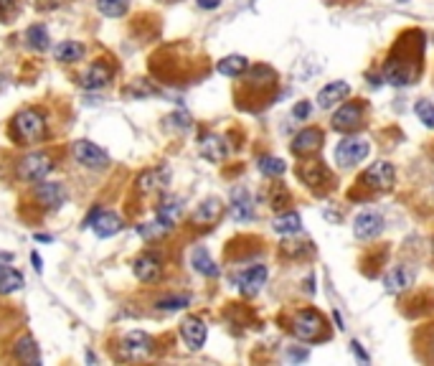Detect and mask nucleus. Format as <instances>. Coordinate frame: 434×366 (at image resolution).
<instances>
[{
	"mask_svg": "<svg viewBox=\"0 0 434 366\" xmlns=\"http://www.w3.org/2000/svg\"><path fill=\"white\" fill-rule=\"evenodd\" d=\"M424 33L416 28L404 30L384 61V79L394 87H409L422 77Z\"/></svg>",
	"mask_w": 434,
	"mask_h": 366,
	"instance_id": "1",
	"label": "nucleus"
},
{
	"mask_svg": "<svg viewBox=\"0 0 434 366\" xmlns=\"http://www.w3.org/2000/svg\"><path fill=\"white\" fill-rule=\"evenodd\" d=\"M287 331L295 336L297 341L305 343H320L330 338V326H328L326 316L315 311V308H300V311L289 313Z\"/></svg>",
	"mask_w": 434,
	"mask_h": 366,
	"instance_id": "2",
	"label": "nucleus"
},
{
	"mask_svg": "<svg viewBox=\"0 0 434 366\" xmlns=\"http://www.w3.org/2000/svg\"><path fill=\"white\" fill-rule=\"evenodd\" d=\"M396 183V168L389 160H376L374 165H368L366 171L358 176V183L350 191V199H374L379 194L394 189Z\"/></svg>",
	"mask_w": 434,
	"mask_h": 366,
	"instance_id": "3",
	"label": "nucleus"
},
{
	"mask_svg": "<svg viewBox=\"0 0 434 366\" xmlns=\"http://www.w3.org/2000/svg\"><path fill=\"white\" fill-rule=\"evenodd\" d=\"M48 135V122L46 115L36 107H26L11 122V138L18 145H36V143L46 140Z\"/></svg>",
	"mask_w": 434,
	"mask_h": 366,
	"instance_id": "4",
	"label": "nucleus"
},
{
	"mask_svg": "<svg viewBox=\"0 0 434 366\" xmlns=\"http://www.w3.org/2000/svg\"><path fill=\"white\" fill-rule=\"evenodd\" d=\"M241 77H244L241 87H244L249 99H257L260 104H269V99L277 92V72L274 69L267 67V64H257V67L247 69Z\"/></svg>",
	"mask_w": 434,
	"mask_h": 366,
	"instance_id": "5",
	"label": "nucleus"
},
{
	"mask_svg": "<svg viewBox=\"0 0 434 366\" xmlns=\"http://www.w3.org/2000/svg\"><path fill=\"white\" fill-rule=\"evenodd\" d=\"M297 176L310 191H315V196H326L335 189V176L323 160H302L297 165Z\"/></svg>",
	"mask_w": 434,
	"mask_h": 366,
	"instance_id": "6",
	"label": "nucleus"
},
{
	"mask_svg": "<svg viewBox=\"0 0 434 366\" xmlns=\"http://www.w3.org/2000/svg\"><path fill=\"white\" fill-rule=\"evenodd\" d=\"M366 122H368L366 99H353V102H345L338 107L330 125H333V130H338V133L348 135V133H356V130L366 128Z\"/></svg>",
	"mask_w": 434,
	"mask_h": 366,
	"instance_id": "7",
	"label": "nucleus"
},
{
	"mask_svg": "<svg viewBox=\"0 0 434 366\" xmlns=\"http://www.w3.org/2000/svg\"><path fill=\"white\" fill-rule=\"evenodd\" d=\"M18 178L26 183H38L43 181V178L48 176V173L54 171V160H51V155L48 152H28L26 158L18 160Z\"/></svg>",
	"mask_w": 434,
	"mask_h": 366,
	"instance_id": "8",
	"label": "nucleus"
},
{
	"mask_svg": "<svg viewBox=\"0 0 434 366\" xmlns=\"http://www.w3.org/2000/svg\"><path fill=\"white\" fill-rule=\"evenodd\" d=\"M33 201L38 204L41 209H48V211H54V209H61L67 204L69 194H67V186L64 183H56V181H38L33 183Z\"/></svg>",
	"mask_w": 434,
	"mask_h": 366,
	"instance_id": "9",
	"label": "nucleus"
},
{
	"mask_svg": "<svg viewBox=\"0 0 434 366\" xmlns=\"http://www.w3.org/2000/svg\"><path fill=\"white\" fill-rule=\"evenodd\" d=\"M72 155L82 168H89V171H102L109 165V155L91 140H77L72 145Z\"/></svg>",
	"mask_w": 434,
	"mask_h": 366,
	"instance_id": "10",
	"label": "nucleus"
},
{
	"mask_svg": "<svg viewBox=\"0 0 434 366\" xmlns=\"http://www.w3.org/2000/svg\"><path fill=\"white\" fill-rule=\"evenodd\" d=\"M371 152V145L363 138H343V140L335 145V163L340 168H350V165L361 163Z\"/></svg>",
	"mask_w": 434,
	"mask_h": 366,
	"instance_id": "11",
	"label": "nucleus"
},
{
	"mask_svg": "<svg viewBox=\"0 0 434 366\" xmlns=\"http://www.w3.org/2000/svg\"><path fill=\"white\" fill-rule=\"evenodd\" d=\"M152 348H155V341L145 331H133L122 338V356L125 359H148L152 354Z\"/></svg>",
	"mask_w": 434,
	"mask_h": 366,
	"instance_id": "12",
	"label": "nucleus"
},
{
	"mask_svg": "<svg viewBox=\"0 0 434 366\" xmlns=\"http://www.w3.org/2000/svg\"><path fill=\"white\" fill-rule=\"evenodd\" d=\"M323 140H326V135H323L320 128H305L295 135L289 150L295 152L297 158H308V155H313V152H318L323 148Z\"/></svg>",
	"mask_w": 434,
	"mask_h": 366,
	"instance_id": "13",
	"label": "nucleus"
},
{
	"mask_svg": "<svg viewBox=\"0 0 434 366\" xmlns=\"http://www.w3.org/2000/svg\"><path fill=\"white\" fill-rule=\"evenodd\" d=\"M168 181H170V171L168 168H163V165H157V168H148V171L140 173L135 186H138V191L143 196H152V194L165 191Z\"/></svg>",
	"mask_w": 434,
	"mask_h": 366,
	"instance_id": "14",
	"label": "nucleus"
},
{
	"mask_svg": "<svg viewBox=\"0 0 434 366\" xmlns=\"http://www.w3.org/2000/svg\"><path fill=\"white\" fill-rule=\"evenodd\" d=\"M133 272L140 282L145 285H152V282L160 280V274H163V262H160V257L157 255H150V252H145L140 255L138 260L133 262Z\"/></svg>",
	"mask_w": 434,
	"mask_h": 366,
	"instance_id": "15",
	"label": "nucleus"
},
{
	"mask_svg": "<svg viewBox=\"0 0 434 366\" xmlns=\"http://www.w3.org/2000/svg\"><path fill=\"white\" fill-rule=\"evenodd\" d=\"M416 280V270L411 267V265L401 262L396 265V267H391L389 272L384 274V285L389 293H404V290H409L411 285H414Z\"/></svg>",
	"mask_w": 434,
	"mask_h": 366,
	"instance_id": "16",
	"label": "nucleus"
},
{
	"mask_svg": "<svg viewBox=\"0 0 434 366\" xmlns=\"http://www.w3.org/2000/svg\"><path fill=\"white\" fill-rule=\"evenodd\" d=\"M381 232H384V216L379 211H361L356 216V221H353V234L361 242L376 239Z\"/></svg>",
	"mask_w": 434,
	"mask_h": 366,
	"instance_id": "17",
	"label": "nucleus"
},
{
	"mask_svg": "<svg viewBox=\"0 0 434 366\" xmlns=\"http://www.w3.org/2000/svg\"><path fill=\"white\" fill-rule=\"evenodd\" d=\"M181 336L183 341H186V346L191 348V351H199V348H204L206 343V336H208V328H206V321L199 316H188L183 318L181 323Z\"/></svg>",
	"mask_w": 434,
	"mask_h": 366,
	"instance_id": "18",
	"label": "nucleus"
},
{
	"mask_svg": "<svg viewBox=\"0 0 434 366\" xmlns=\"http://www.w3.org/2000/svg\"><path fill=\"white\" fill-rule=\"evenodd\" d=\"M267 267L265 265H252V267H247L244 272L236 277V285H239L241 295H247V298H254V295L260 293L262 285L267 282Z\"/></svg>",
	"mask_w": 434,
	"mask_h": 366,
	"instance_id": "19",
	"label": "nucleus"
},
{
	"mask_svg": "<svg viewBox=\"0 0 434 366\" xmlns=\"http://www.w3.org/2000/svg\"><path fill=\"white\" fill-rule=\"evenodd\" d=\"M109 82H112V67H109L107 61H94L84 72V77L79 79V84L87 92H96V89H104Z\"/></svg>",
	"mask_w": 434,
	"mask_h": 366,
	"instance_id": "20",
	"label": "nucleus"
},
{
	"mask_svg": "<svg viewBox=\"0 0 434 366\" xmlns=\"http://www.w3.org/2000/svg\"><path fill=\"white\" fill-rule=\"evenodd\" d=\"M221 214H223L221 199L211 196V199H206V201L201 204V206L196 209V211H193L191 224H196V226H213L218 219H221Z\"/></svg>",
	"mask_w": 434,
	"mask_h": 366,
	"instance_id": "21",
	"label": "nucleus"
},
{
	"mask_svg": "<svg viewBox=\"0 0 434 366\" xmlns=\"http://www.w3.org/2000/svg\"><path fill=\"white\" fill-rule=\"evenodd\" d=\"M89 229H94V234L99 239H109L125 229V221H122L120 214H115V211H99L96 214L94 224H91Z\"/></svg>",
	"mask_w": 434,
	"mask_h": 366,
	"instance_id": "22",
	"label": "nucleus"
},
{
	"mask_svg": "<svg viewBox=\"0 0 434 366\" xmlns=\"http://www.w3.org/2000/svg\"><path fill=\"white\" fill-rule=\"evenodd\" d=\"M350 94V84L348 82H330L328 87H323L318 94V107L320 110H333L335 104H340L345 97Z\"/></svg>",
	"mask_w": 434,
	"mask_h": 366,
	"instance_id": "23",
	"label": "nucleus"
},
{
	"mask_svg": "<svg viewBox=\"0 0 434 366\" xmlns=\"http://www.w3.org/2000/svg\"><path fill=\"white\" fill-rule=\"evenodd\" d=\"M199 150H201V155L208 160V163H221V160L226 158L229 148H226V140H223L221 135L206 133L204 138H201V143H199Z\"/></svg>",
	"mask_w": 434,
	"mask_h": 366,
	"instance_id": "24",
	"label": "nucleus"
},
{
	"mask_svg": "<svg viewBox=\"0 0 434 366\" xmlns=\"http://www.w3.org/2000/svg\"><path fill=\"white\" fill-rule=\"evenodd\" d=\"M231 216L234 221H249L254 216V204H252V196H249L247 189H234L231 191V206H229Z\"/></svg>",
	"mask_w": 434,
	"mask_h": 366,
	"instance_id": "25",
	"label": "nucleus"
},
{
	"mask_svg": "<svg viewBox=\"0 0 434 366\" xmlns=\"http://www.w3.org/2000/svg\"><path fill=\"white\" fill-rule=\"evenodd\" d=\"M181 216H183L181 199H175V196H163V201L157 204V221L165 224L168 229H173V226H178Z\"/></svg>",
	"mask_w": 434,
	"mask_h": 366,
	"instance_id": "26",
	"label": "nucleus"
},
{
	"mask_svg": "<svg viewBox=\"0 0 434 366\" xmlns=\"http://www.w3.org/2000/svg\"><path fill=\"white\" fill-rule=\"evenodd\" d=\"M13 356L18 361H23V364H33V366L41 364V348L36 346V341H33L30 336H21L18 341H16Z\"/></svg>",
	"mask_w": 434,
	"mask_h": 366,
	"instance_id": "27",
	"label": "nucleus"
},
{
	"mask_svg": "<svg viewBox=\"0 0 434 366\" xmlns=\"http://www.w3.org/2000/svg\"><path fill=\"white\" fill-rule=\"evenodd\" d=\"M26 43H28V49L33 51H48V46H51V36H48V28L41 23H33L26 28Z\"/></svg>",
	"mask_w": 434,
	"mask_h": 366,
	"instance_id": "28",
	"label": "nucleus"
},
{
	"mask_svg": "<svg viewBox=\"0 0 434 366\" xmlns=\"http://www.w3.org/2000/svg\"><path fill=\"white\" fill-rule=\"evenodd\" d=\"M191 265L196 272L206 274V277H216L218 274V265L211 260V255L204 250V247H196V250L191 252Z\"/></svg>",
	"mask_w": 434,
	"mask_h": 366,
	"instance_id": "29",
	"label": "nucleus"
},
{
	"mask_svg": "<svg viewBox=\"0 0 434 366\" xmlns=\"http://www.w3.org/2000/svg\"><path fill=\"white\" fill-rule=\"evenodd\" d=\"M21 287H23V274L8 265H0V295L18 293Z\"/></svg>",
	"mask_w": 434,
	"mask_h": 366,
	"instance_id": "30",
	"label": "nucleus"
},
{
	"mask_svg": "<svg viewBox=\"0 0 434 366\" xmlns=\"http://www.w3.org/2000/svg\"><path fill=\"white\" fill-rule=\"evenodd\" d=\"M216 69H218V74H223V77H231V79H234V77H241V74L249 69V59H247V56L231 54V56H226V59L218 61Z\"/></svg>",
	"mask_w": 434,
	"mask_h": 366,
	"instance_id": "31",
	"label": "nucleus"
},
{
	"mask_svg": "<svg viewBox=\"0 0 434 366\" xmlns=\"http://www.w3.org/2000/svg\"><path fill=\"white\" fill-rule=\"evenodd\" d=\"M56 61H64V64H77L82 56H84V46L79 41H61L54 49Z\"/></svg>",
	"mask_w": 434,
	"mask_h": 366,
	"instance_id": "32",
	"label": "nucleus"
},
{
	"mask_svg": "<svg viewBox=\"0 0 434 366\" xmlns=\"http://www.w3.org/2000/svg\"><path fill=\"white\" fill-rule=\"evenodd\" d=\"M274 232L277 234H297L302 229V219H300V214H295V211H287V214H279L277 219H274Z\"/></svg>",
	"mask_w": 434,
	"mask_h": 366,
	"instance_id": "33",
	"label": "nucleus"
},
{
	"mask_svg": "<svg viewBox=\"0 0 434 366\" xmlns=\"http://www.w3.org/2000/svg\"><path fill=\"white\" fill-rule=\"evenodd\" d=\"M279 252H282L284 257H295V260H300V257H310V255H313V244H310L308 239H302V242H295V239H284V242L279 244Z\"/></svg>",
	"mask_w": 434,
	"mask_h": 366,
	"instance_id": "34",
	"label": "nucleus"
},
{
	"mask_svg": "<svg viewBox=\"0 0 434 366\" xmlns=\"http://www.w3.org/2000/svg\"><path fill=\"white\" fill-rule=\"evenodd\" d=\"M96 11L107 18H122L130 11V3L127 0H96Z\"/></svg>",
	"mask_w": 434,
	"mask_h": 366,
	"instance_id": "35",
	"label": "nucleus"
},
{
	"mask_svg": "<svg viewBox=\"0 0 434 366\" xmlns=\"http://www.w3.org/2000/svg\"><path fill=\"white\" fill-rule=\"evenodd\" d=\"M170 229L160 221H145V224H138V234L145 239V242H157V239H163Z\"/></svg>",
	"mask_w": 434,
	"mask_h": 366,
	"instance_id": "36",
	"label": "nucleus"
},
{
	"mask_svg": "<svg viewBox=\"0 0 434 366\" xmlns=\"http://www.w3.org/2000/svg\"><path fill=\"white\" fill-rule=\"evenodd\" d=\"M287 204H289V189L284 183L274 181L269 186V206L274 211H282V209H287Z\"/></svg>",
	"mask_w": 434,
	"mask_h": 366,
	"instance_id": "37",
	"label": "nucleus"
},
{
	"mask_svg": "<svg viewBox=\"0 0 434 366\" xmlns=\"http://www.w3.org/2000/svg\"><path fill=\"white\" fill-rule=\"evenodd\" d=\"M260 171L269 178H279L284 171H287V165H284L282 158H274V155H262L260 158Z\"/></svg>",
	"mask_w": 434,
	"mask_h": 366,
	"instance_id": "38",
	"label": "nucleus"
},
{
	"mask_svg": "<svg viewBox=\"0 0 434 366\" xmlns=\"http://www.w3.org/2000/svg\"><path fill=\"white\" fill-rule=\"evenodd\" d=\"M188 303H191V295H165V298L157 300V308L160 311H181V308H188Z\"/></svg>",
	"mask_w": 434,
	"mask_h": 366,
	"instance_id": "39",
	"label": "nucleus"
},
{
	"mask_svg": "<svg viewBox=\"0 0 434 366\" xmlns=\"http://www.w3.org/2000/svg\"><path fill=\"white\" fill-rule=\"evenodd\" d=\"M414 112H416V117H419V122H424V128L434 130V104L432 102L419 99V102L414 104Z\"/></svg>",
	"mask_w": 434,
	"mask_h": 366,
	"instance_id": "40",
	"label": "nucleus"
},
{
	"mask_svg": "<svg viewBox=\"0 0 434 366\" xmlns=\"http://www.w3.org/2000/svg\"><path fill=\"white\" fill-rule=\"evenodd\" d=\"M127 94H133V97H152V94H157V89L150 87L148 79H138L133 84V89H127Z\"/></svg>",
	"mask_w": 434,
	"mask_h": 366,
	"instance_id": "41",
	"label": "nucleus"
},
{
	"mask_svg": "<svg viewBox=\"0 0 434 366\" xmlns=\"http://www.w3.org/2000/svg\"><path fill=\"white\" fill-rule=\"evenodd\" d=\"M16 13H18V0H0V21L3 23L16 18Z\"/></svg>",
	"mask_w": 434,
	"mask_h": 366,
	"instance_id": "42",
	"label": "nucleus"
},
{
	"mask_svg": "<svg viewBox=\"0 0 434 366\" xmlns=\"http://www.w3.org/2000/svg\"><path fill=\"white\" fill-rule=\"evenodd\" d=\"M168 122L173 125V128H178V130H188L193 125V120H191V115L188 112H173V115H168Z\"/></svg>",
	"mask_w": 434,
	"mask_h": 366,
	"instance_id": "43",
	"label": "nucleus"
},
{
	"mask_svg": "<svg viewBox=\"0 0 434 366\" xmlns=\"http://www.w3.org/2000/svg\"><path fill=\"white\" fill-rule=\"evenodd\" d=\"M310 110H313V104L310 102H297L295 110H292V117H295V120H308Z\"/></svg>",
	"mask_w": 434,
	"mask_h": 366,
	"instance_id": "44",
	"label": "nucleus"
},
{
	"mask_svg": "<svg viewBox=\"0 0 434 366\" xmlns=\"http://www.w3.org/2000/svg\"><path fill=\"white\" fill-rule=\"evenodd\" d=\"M350 354L356 356L358 361H363V364H368V354H366V351H363V348H361V343H358V341H353V343H350Z\"/></svg>",
	"mask_w": 434,
	"mask_h": 366,
	"instance_id": "45",
	"label": "nucleus"
},
{
	"mask_svg": "<svg viewBox=\"0 0 434 366\" xmlns=\"http://www.w3.org/2000/svg\"><path fill=\"white\" fill-rule=\"evenodd\" d=\"M199 6L206 8V11H213V8L221 6V0H199Z\"/></svg>",
	"mask_w": 434,
	"mask_h": 366,
	"instance_id": "46",
	"label": "nucleus"
},
{
	"mask_svg": "<svg viewBox=\"0 0 434 366\" xmlns=\"http://www.w3.org/2000/svg\"><path fill=\"white\" fill-rule=\"evenodd\" d=\"M289 359H292V361H305V359H308V351H289Z\"/></svg>",
	"mask_w": 434,
	"mask_h": 366,
	"instance_id": "47",
	"label": "nucleus"
},
{
	"mask_svg": "<svg viewBox=\"0 0 434 366\" xmlns=\"http://www.w3.org/2000/svg\"><path fill=\"white\" fill-rule=\"evenodd\" d=\"M11 262H13V252L0 250V265H11Z\"/></svg>",
	"mask_w": 434,
	"mask_h": 366,
	"instance_id": "48",
	"label": "nucleus"
},
{
	"mask_svg": "<svg viewBox=\"0 0 434 366\" xmlns=\"http://www.w3.org/2000/svg\"><path fill=\"white\" fill-rule=\"evenodd\" d=\"M30 260H33V267H36L38 272H41V270H43V262H41V257H38V252H33V255H30Z\"/></svg>",
	"mask_w": 434,
	"mask_h": 366,
	"instance_id": "49",
	"label": "nucleus"
},
{
	"mask_svg": "<svg viewBox=\"0 0 434 366\" xmlns=\"http://www.w3.org/2000/svg\"><path fill=\"white\" fill-rule=\"evenodd\" d=\"M36 242H54V237H51V234H41V232H38L36 234Z\"/></svg>",
	"mask_w": 434,
	"mask_h": 366,
	"instance_id": "50",
	"label": "nucleus"
}]
</instances>
